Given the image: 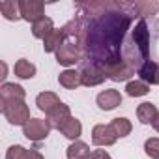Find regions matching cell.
Segmentation results:
<instances>
[{
    "mask_svg": "<svg viewBox=\"0 0 159 159\" xmlns=\"http://www.w3.org/2000/svg\"><path fill=\"white\" fill-rule=\"evenodd\" d=\"M109 125L114 129V133L118 137H127L131 133V129H133V125H131V122L127 118H114Z\"/></svg>",
    "mask_w": 159,
    "mask_h": 159,
    "instance_id": "603a6c76",
    "label": "cell"
},
{
    "mask_svg": "<svg viewBox=\"0 0 159 159\" xmlns=\"http://www.w3.org/2000/svg\"><path fill=\"white\" fill-rule=\"evenodd\" d=\"M13 71H15V75H17L19 79H32V77L36 75V66H34L32 62H28L26 58H21V60L15 62Z\"/></svg>",
    "mask_w": 159,
    "mask_h": 159,
    "instance_id": "d6986e66",
    "label": "cell"
},
{
    "mask_svg": "<svg viewBox=\"0 0 159 159\" xmlns=\"http://www.w3.org/2000/svg\"><path fill=\"white\" fill-rule=\"evenodd\" d=\"M125 92H127V96H131V98H140V96H146V94L150 92V86H148L144 81H131V83H127Z\"/></svg>",
    "mask_w": 159,
    "mask_h": 159,
    "instance_id": "44dd1931",
    "label": "cell"
},
{
    "mask_svg": "<svg viewBox=\"0 0 159 159\" xmlns=\"http://www.w3.org/2000/svg\"><path fill=\"white\" fill-rule=\"evenodd\" d=\"M58 83L60 86L67 88V90H75L83 84L81 81V71H75V69H66L58 75Z\"/></svg>",
    "mask_w": 159,
    "mask_h": 159,
    "instance_id": "7c38bea8",
    "label": "cell"
},
{
    "mask_svg": "<svg viewBox=\"0 0 159 159\" xmlns=\"http://www.w3.org/2000/svg\"><path fill=\"white\" fill-rule=\"evenodd\" d=\"M144 152L152 159H159V139H148L144 142Z\"/></svg>",
    "mask_w": 159,
    "mask_h": 159,
    "instance_id": "cb8c5ba5",
    "label": "cell"
},
{
    "mask_svg": "<svg viewBox=\"0 0 159 159\" xmlns=\"http://www.w3.org/2000/svg\"><path fill=\"white\" fill-rule=\"evenodd\" d=\"M58 131H60L66 139L77 140L79 137H81V133H83V125H81V122H79L77 118L69 116L67 120H64V122L58 125Z\"/></svg>",
    "mask_w": 159,
    "mask_h": 159,
    "instance_id": "30bf717a",
    "label": "cell"
},
{
    "mask_svg": "<svg viewBox=\"0 0 159 159\" xmlns=\"http://www.w3.org/2000/svg\"><path fill=\"white\" fill-rule=\"evenodd\" d=\"M60 103H62V101H60V98H58L54 92H41V94H38V98H36L38 109L43 111L45 114H49L51 111H54Z\"/></svg>",
    "mask_w": 159,
    "mask_h": 159,
    "instance_id": "8fae6325",
    "label": "cell"
},
{
    "mask_svg": "<svg viewBox=\"0 0 159 159\" xmlns=\"http://www.w3.org/2000/svg\"><path fill=\"white\" fill-rule=\"evenodd\" d=\"M0 11H2V15H4L8 21L23 19V17H21L19 2H15V0H2V2H0Z\"/></svg>",
    "mask_w": 159,
    "mask_h": 159,
    "instance_id": "ac0fdd59",
    "label": "cell"
},
{
    "mask_svg": "<svg viewBox=\"0 0 159 159\" xmlns=\"http://www.w3.org/2000/svg\"><path fill=\"white\" fill-rule=\"evenodd\" d=\"M96 101H98V107L101 111H112V109H116L122 103V96H120L118 90L111 88V90H103L101 94H98Z\"/></svg>",
    "mask_w": 159,
    "mask_h": 159,
    "instance_id": "9c48e42d",
    "label": "cell"
},
{
    "mask_svg": "<svg viewBox=\"0 0 159 159\" xmlns=\"http://www.w3.org/2000/svg\"><path fill=\"white\" fill-rule=\"evenodd\" d=\"M152 125H153V129H155V131L159 133V114H157V118L153 120V124H152Z\"/></svg>",
    "mask_w": 159,
    "mask_h": 159,
    "instance_id": "f1b7e54d",
    "label": "cell"
},
{
    "mask_svg": "<svg viewBox=\"0 0 159 159\" xmlns=\"http://www.w3.org/2000/svg\"><path fill=\"white\" fill-rule=\"evenodd\" d=\"M19 8H21V17L32 25L45 17L43 15L45 4L41 0H19Z\"/></svg>",
    "mask_w": 159,
    "mask_h": 159,
    "instance_id": "8992f818",
    "label": "cell"
},
{
    "mask_svg": "<svg viewBox=\"0 0 159 159\" xmlns=\"http://www.w3.org/2000/svg\"><path fill=\"white\" fill-rule=\"evenodd\" d=\"M26 148H23V146H19V144H15V146H11L10 150H8V153H6V159H26Z\"/></svg>",
    "mask_w": 159,
    "mask_h": 159,
    "instance_id": "d4e9b609",
    "label": "cell"
},
{
    "mask_svg": "<svg viewBox=\"0 0 159 159\" xmlns=\"http://www.w3.org/2000/svg\"><path fill=\"white\" fill-rule=\"evenodd\" d=\"M25 88L15 83H4L0 88V99H25Z\"/></svg>",
    "mask_w": 159,
    "mask_h": 159,
    "instance_id": "5bb4252c",
    "label": "cell"
},
{
    "mask_svg": "<svg viewBox=\"0 0 159 159\" xmlns=\"http://www.w3.org/2000/svg\"><path fill=\"white\" fill-rule=\"evenodd\" d=\"M103 71H105V77L111 79V81H127L131 75H135V67H131L125 60H118V62H111V64H105L101 66Z\"/></svg>",
    "mask_w": 159,
    "mask_h": 159,
    "instance_id": "277c9868",
    "label": "cell"
},
{
    "mask_svg": "<svg viewBox=\"0 0 159 159\" xmlns=\"http://www.w3.org/2000/svg\"><path fill=\"white\" fill-rule=\"evenodd\" d=\"M54 54H56V62L62 64V66H66V67L67 66H75L79 60H81V56H83L81 49H79L73 41H64L62 47Z\"/></svg>",
    "mask_w": 159,
    "mask_h": 159,
    "instance_id": "52a82bcc",
    "label": "cell"
},
{
    "mask_svg": "<svg viewBox=\"0 0 159 159\" xmlns=\"http://www.w3.org/2000/svg\"><path fill=\"white\" fill-rule=\"evenodd\" d=\"M52 30H54V26H52V21L49 17H43L32 25V34H34V38H39V39H45Z\"/></svg>",
    "mask_w": 159,
    "mask_h": 159,
    "instance_id": "ffe728a7",
    "label": "cell"
},
{
    "mask_svg": "<svg viewBox=\"0 0 159 159\" xmlns=\"http://www.w3.org/2000/svg\"><path fill=\"white\" fill-rule=\"evenodd\" d=\"M118 140V135L114 133V129L111 125L105 124H98L92 129V142L96 146H112Z\"/></svg>",
    "mask_w": 159,
    "mask_h": 159,
    "instance_id": "ba28073f",
    "label": "cell"
},
{
    "mask_svg": "<svg viewBox=\"0 0 159 159\" xmlns=\"http://www.w3.org/2000/svg\"><path fill=\"white\" fill-rule=\"evenodd\" d=\"M152 84H159V64H155V71H153V81Z\"/></svg>",
    "mask_w": 159,
    "mask_h": 159,
    "instance_id": "83f0119b",
    "label": "cell"
},
{
    "mask_svg": "<svg viewBox=\"0 0 159 159\" xmlns=\"http://www.w3.org/2000/svg\"><path fill=\"white\" fill-rule=\"evenodd\" d=\"M131 43L133 47L139 51L142 62H148L150 60V34H148V26H146V21L140 19L137 25H135V30L131 32Z\"/></svg>",
    "mask_w": 159,
    "mask_h": 159,
    "instance_id": "7a4b0ae2",
    "label": "cell"
},
{
    "mask_svg": "<svg viewBox=\"0 0 159 159\" xmlns=\"http://www.w3.org/2000/svg\"><path fill=\"white\" fill-rule=\"evenodd\" d=\"M131 10H135V13H139V15H153L155 11H159V2H148V0L135 2V4H131Z\"/></svg>",
    "mask_w": 159,
    "mask_h": 159,
    "instance_id": "7402d4cb",
    "label": "cell"
},
{
    "mask_svg": "<svg viewBox=\"0 0 159 159\" xmlns=\"http://www.w3.org/2000/svg\"><path fill=\"white\" fill-rule=\"evenodd\" d=\"M49 133H51V124L47 120H41V118H30L28 124L23 125V135L34 142L45 140L49 137Z\"/></svg>",
    "mask_w": 159,
    "mask_h": 159,
    "instance_id": "3957f363",
    "label": "cell"
},
{
    "mask_svg": "<svg viewBox=\"0 0 159 159\" xmlns=\"http://www.w3.org/2000/svg\"><path fill=\"white\" fill-rule=\"evenodd\" d=\"M26 159H43V155L38 150H28L26 152Z\"/></svg>",
    "mask_w": 159,
    "mask_h": 159,
    "instance_id": "4316f807",
    "label": "cell"
},
{
    "mask_svg": "<svg viewBox=\"0 0 159 159\" xmlns=\"http://www.w3.org/2000/svg\"><path fill=\"white\" fill-rule=\"evenodd\" d=\"M64 32L62 30H52L45 39H43V49H45V52H56L60 47H62V43H64Z\"/></svg>",
    "mask_w": 159,
    "mask_h": 159,
    "instance_id": "2e32d148",
    "label": "cell"
},
{
    "mask_svg": "<svg viewBox=\"0 0 159 159\" xmlns=\"http://www.w3.org/2000/svg\"><path fill=\"white\" fill-rule=\"evenodd\" d=\"M66 153H67V159H90V155H92L88 144L83 142V140H75V142L67 148Z\"/></svg>",
    "mask_w": 159,
    "mask_h": 159,
    "instance_id": "9a60e30c",
    "label": "cell"
},
{
    "mask_svg": "<svg viewBox=\"0 0 159 159\" xmlns=\"http://www.w3.org/2000/svg\"><path fill=\"white\" fill-rule=\"evenodd\" d=\"M157 109L153 103H140L137 107V118L140 120V124H153V120L157 118Z\"/></svg>",
    "mask_w": 159,
    "mask_h": 159,
    "instance_id": "e0dca14e",
    "label": "cell"
},
{
    "mask_svg": "<svg viewBox=\"0 0 159 159\" xmlns=\"http://www.w3.org/2000/svg\"><path fill=\"white\" fill-rule=\"evenodd\" d=\"M105 71H103V67L99 66V64H96V62H84L83 64V69H81V81H83V84L84 86H98V84H101L103 81H105Z\"/></svg>",
    "mask_w": 159,
    "mask_h": 159,
    "instance_id": "5b68a950",
    "label": "cell"
},
{
    "mask_svg": "<svg viewBox=\"0 0 159 159\" xmlns=\"http://www.w3.org/2000/svg\"><path fill=\"white\" fill-rule=\"evenodd\" d=\"M71 116V111H69V107L66 105V103H60L54 111H51L49 114H47V122L51 124V127H54V129H58V125L64 122V120H67Z\"/></svg>",
    "mask_w": 159,
    "mask_h": 159,
    "instance_id": "4fadbf2b",
    "label": "cell"
},
{
    "mask_svg": "<svg viewBox=\"0 0 159 159\" xmlns=\"http://www.w3.org/2000/svg\"><path fill=\"white\" fill-rule=\"evenodd\" d=\"M90 159H112L105 150H94L92 152V155H90Z\"/></svg>",
    "mask_w": 159,
    "mask_h": 159,
    "instance_id": "484cf974",
    "label": "cell"
},
{
    "mask_svg": "<svg viewBox=\"0 0 159 159\" xmlns=\"http://www.w3.org/2000/svg\"><path fill=\"white\" fill-rule=\"evenodd\" d=\"M2 114L11 125H26L30 120V111L25 99H0Z\"/></svg>",
    "mask_w": 159,
    "mask_h": 159,
    "instance_id": "6da1fadb",
    "label": "cell"
}]
</instances>
